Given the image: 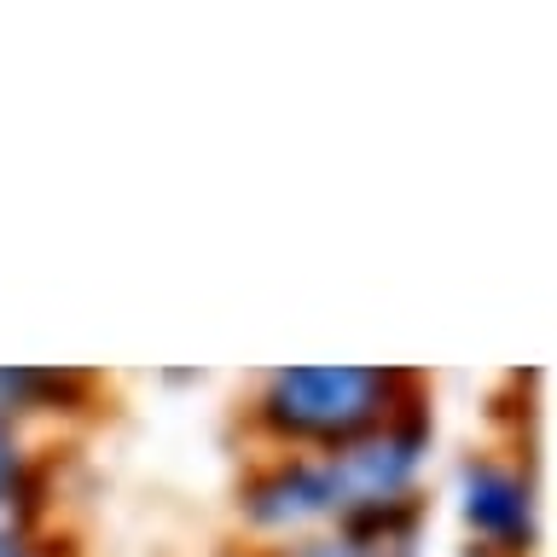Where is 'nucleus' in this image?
Returning <instances> with one entry per match:
<instances>
[{
	"instance_id": "obj_3",
	"label": "nucleus",
	"mask_w": 557,
	"mask_h": 557,
	"mask_svg": "<svg viewBox=\"0 0 557 557\" xmlns=\"http://www.w3.org/2000/svg\"><path fill=\"white\" fill-rule=\"evenodd\" d=\"M465 511L476 522L482 534L494 540H522L529 534V499H522V487L511 476H499V470H476V476L465 482Z\"/></svg>"
},
{
	"instance_id": "obj_2",
	"label": "nucleus",
	"mask_w": 557,
	"mask_h": 557,
	"mask_svg": "<svg viewBox=\"0 0 557 557\" xmlns=\"http://www.w3.org/2000/svg\"><path fill=\"white\" fill-rule=\"evenodd\" d=\"M407 470H412V442L383 435V442L348 447L337 465L313 470V482H320L325 511H331V505H383V494H395Z\"/></svg>"
},
{
	"instance_id": "obj_4",
	"label": "nucleus",
	"mask_w": 557,
	"mask_h": 557,
	"mask_svg": "<svg viewBox=\"0 0 557 557\" xmlns=\"http://www.w3.org/2000/svg\"><path fill=\"white\" fill-rule=\"evenodd\" d=\"M296 557H366L360 546H343V540H320V546H302Z\"/></svg>"
},
{
	"instance_id": "obj_1",
	"label": "nucleus",
	"mask_w": 557,
	"mask_h": 557,
	"mask_svg": "<svg viewBox=\"0 0 557 557\" xmlns=\"http://www.w3.org/2000/svg\"><path fill=\"white\" fill-rule=\"evenodd\" d=\"M383 377L366 366H296L273 377V418L313 435H348L377 412Z\"/></svg>"
},
{
	"instance_id": "obj_6",
	"label": "nucleus",
	"mask_w": 557,
	"mask_h": 557,
	"mask_svg": "<svg viewBox=\"0 0 557 557\" xmlns=\"http://www.w3.org/2000/svg\"><path fill=\"white\" fill-rule=\"evenodd\" d=\"M0 557H12V540H0Z\"/></svg>"
},
{
	"instance_id": "obj_5",
	"label": "nucleus",
	"mask_w": 557,
	"mask_h": 557,
	"mask_svg": "<svg viewBox=\"0 0 557 557\" xmlns=\"http://www.w3.org/2000/svg\"><path fill=\"white\" fill-rule=\"evenodd\" d=\"M12 476H17V459H12V442L0 430V494H12Z\"/></svg>"
}]
</instances>
